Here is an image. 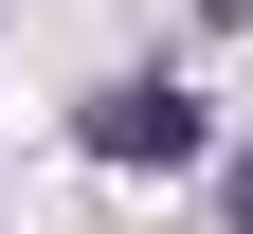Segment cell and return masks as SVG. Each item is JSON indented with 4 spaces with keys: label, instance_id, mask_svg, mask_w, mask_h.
<instances>
[{
    "label": "cell",
    "instance_id": "obj_1",
    "mask_svg": "<svg viewBox=\"0 0 253 234\" xmlns=\"http://www.w3.org/2000/svg\"><path fill=\"white\" fill-rule=\"evenodd\" d=\"M73 126H90V162H126V180H145V162L181 180V162L217 144V126H199V90H163V72H109V90H90Z\"/></svg>",
    "mask_w": 253,
    "mask_h": 234
},
{
    "label": "cell",
    "instance_id": "obj_2",
    "mask_svg": "<svg viewBox=\"0 0 253 234\" xmlns=\"http://www.w3.org/2000/svg\"><path fill=\"white\" fill-rule=\"evenodd\" d=\"M217 216H235V234H253V144H235V162H217Z\"/></svg>",
    "mask_w": 253,
    "mask_h": 234
}]
</instances>
